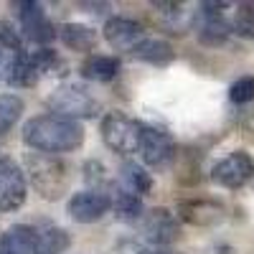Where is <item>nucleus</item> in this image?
<instances>
[{
	"label": "nucleus",
	"instance_id": "11",
	"mask_svg": "<svg viewBox=\"0 0 254 254\" xmlns=\"http://www.w3.org/2000/svg\"><path fill=\"white\" fill-rule=\"evenodd\" d=\"M140 226H142L145 239L155 247L171 244L178 237V221L168 208H153V211H147V214H142Z\"/></svg>",
	"mask_w": 254,
	"mask_h": 254
},
{
	"label": "nucleus",
	"instance_id": "8",
	"mask_svg": "<svg viewBox=\"0 0 254 254\" xmlns=\"http://www.w3.org/2000/svg\"><path fill=\"white\" fill-rule=\"evenodd\" d=\"M26 201L23 171L10 158H0V211H15Z\"/></svg>",
	"mask_w": 254,
	"mask_h": 254
},
{
	"label": "nucleus",
	"instance_id": "4",
	"mask_svg": "<svg viewBox=\"0 0 254 254\" xmlns=\"http://www.w3.org/2000/svg\"><path fill=\"white\" fill-rule=\"evenodd\" d=\"M46 102L51 107V115L69 117V120L92 117L97 112V99L84 87H76V84H64V87L54 89Z\"/></svg>",
	"mask_w": 254,
	"mask_h": 254
},
{
	"label": "nucleus",
	"instance_id": "12",
	"mask_svg": "<svg viewBox=\"0 0 254 254\" xmlns=\"http://www.w3.org/2000/svg\"><path fill=\"white\" fill-rule=\"evenodd\" d=\"M104 38H107L112 49L135 54V49L145 41V31L140 23H135L130 18H110L104 23Z\"/></svg>",
	"mask_w": 254,
	"mask_h": 254
},
{
	"label": "nucleus",
	"instance_id": "2",
	"mask_svg": "<svg viewBox=\"0 0 254 254\" xmlns=\"http://www.w3.org/2000/svg\"><path fill=\"white\" fill-rule=\"evenodd\" d=\"M26 165H28V176H31L33 188L44 198L56 201L69 190V165L61 158L46 155V153H28Z\"/></svg>",
	"mask_w": 254,
	"mask_h": 254
},
{
	"label": "nucleus",
	"instance_id": "22",
	"mask_svg": "<svg viewBox=\"0 0 254 254\" xmlns=\"http://www.w3.org/2000/svg\"><path fill=\"white\" fill-rule=\"evenodd\" d=\"M231 28L244 38H254V3H242L234 13Z\"/></svg>",
	"mask_w": 254,
	"mask_h": 254
},
{
	"label": "nucleus",
	"instance_id": "3",
	"mask_svg": "<svg viewBox=\"0 0 254 254\" xmlns=\"http://www.w3.org/2000/svg\"><path fill=\"white\" fill-rule=\"evenodd\" d=\"M102 140L110 150H115L120 155L140 153L142 122L127 117L125 112H107L102 117Z\"/></svg>",
	"mask_w": 254,
	"mask_h": 254
},
{
	"label": "nucleus",
	"instance_id": "24",
	"mask_svg": "<svg viewBox=\"0 0 254 254\" xmlns=\"http://www.w3.org/2000/svg\"><path fill=\"white\" fill-rule=\"evenodd\" d=\"M20 38L15 33V28L5 20H0V51H20Z\"/></svg>",
	"mask_w": 254,
	"mask_h": 254
},
{
	"label": "nucleus",
	"instance_id": "18",
	"mask_svg": "<svg viewBox=\"0 0 254 254\" xmlns=\"http://www.w3.org/2000/svg\"><path fill=\"white\" fill-rule=\"evenodd\" d=\"M132 56H137L140 61L153 64V66H165V64L173 61V49H171V44H168V41H163V38H147V36H145V41L135 49Z\"/></svg>",
	"mask_w": 254,
	"mask_h": 254
},
{
	"label": "nucleus",
	"instance_id": "5",
	"mask_svg": "<svg viewBox=\"0 0 254 254\" xmlns=\"http://www.w3.org/2000/svg\"><path fill=\"white\" fill-rule=\"evenodd\" d=\"M252 178H254V160L244 150L226 155L224 160H219L211 168V181L224 186V188H239Z\"/></svg>",
	"mask_w": 254,
	"mask_h": 254
},
{
	"label": "nucleus",
	"instance_id": "13",
	"mask_svg": "<svg viewBox=\"0 0 254 254\" xmlns=\"http://www.w3.org/2000/svg\"><path fill=\"white\" fill-rule=\"evenodd\" d=\"M36 247H38V229L28 224L10 226L0 239V249L5 254H36Z\"/></svg>",
	"mask_w": 254,
	"mask_h": 254
},
{
	"label": "nucleus",
	"instance_id": "19",
	"mask_svg": "<svg viewBox=\"0 0 254 254\" xmlns=\"http://www.w3.org/2000/svg\"><path fill=\"white\" fill-rule=\"evenodd\" d=\"M120 183H122L127 190L137 193V196L147 193V190L153 188L150 173H147L142 165H137L135 160H125V163H122V168H120Z\"/></svg>",
	"mask_w": 254,
	"mask_h": 254
},
{
	"label": "nucleus",
	"instance_id": "15",
	"mask_svg": "<svg viewBox=\"0 0 254 254\" xmlns=\"http://www.w3.org/2000/svg\"><path fill=\"white\" fill-rule=\"evenodd\" d=\"M110 203H112V211L120 221H140L142 219V198L132 190H127L122 183L112 188V196H110Z\"/></svg>",
	"mask_w": 254,
	"mask_h": 254
},
{
	"label": "nucleus",
	"instance_id": "14",
	"mask_svg": "<svg viewBox=\"0 0 254 254\" xmlns=\"http://www.w3.org/2000/svg\"><path fill=\"white\" fill-rule=\"evenodd\" d=\"M178 214L183 221L196 224V226H211L224 219V211L214 201H183L178 206Z\"/></svg>",
	"mask_w": 254,
	"mask_h": 254
},
{
	"label": "nucleus",
	"instance_id": "20",
	"mask_svg": "<svg viewBox=\"0 0 254 254\" xmlns=\"http://www.w3.org/2000/svg\"><path fill=\"white\" fill-rule=\"evenodd\" d=\"M69 247V237L64 229L56 226H46L44 231H38V247L36 254H61Z\"/></svg>",
	"mask_w": 254,
	"mask_h": 254
},
{
	"label": "nucleus",
	"instance_id": "6",
	"mask_svg": "<svg viewBox=\"0 0 254 254\" xmlns=\"http://www.w3.org/2000/svg\"><path fill=\"white\" fill-rule=\"evenodd\" d=\"M13 10L18 13L20 28H23V36L33 44H49V41L56 38V28L51 26V20L46 18L44 8L38 3H31V0H20V3H13Z\"/></svg>",
	"mask_w": 254,
	"mask_h": 254
},
{
	"label": "nucleus",
	"instance_id": "16",
	"mask_svg": "<svg viewBox=\"0 0 254 254\" xmlns=\"http://www.w3.org/2000/svg\"><path fill=\"white\" fill-rule=\"evenodd\" d=\"M59 38L64 41V46L74 51H92L97 46V33L81 23H64L59 28Z\"/></svg>",
	"mask_w": 254,
	"mask_h": 254
},
{
	"label": "nucleus",
	"instance_id": "7",
	"mask_svg": "<svg viewBox=\"0 0 254 254\" xmlns=\"http://www.w3.org/2000/svg\"><path fill=\"white\" fill-rule=\"evenodd\" d=\"M221 8L224 3H203L196 10V33H198V41L206 46L224 44L231 33V26L226 23Z\"/></svg>",
	"mask_w": 254,
	"mask_h": 254
},
{
	"label": "nucleus",
	"instance_id": "26",
	"mask_svg": "<svg viewBox=\"0 0 254 254\" xmlns=\"http://www.w3.org/2000/svg\"><path fill=\"white\" fill-rule=\"evenodd\" d=\"M0 74H3V61H0Z\"/></svg>",
	"mask_w": 254,
	"mask_h": 254
},
{
	"label": "nucleus",
	"instance_id": "25",
	"mask_svg": "<svg viewBox=\"0 0 254 254\" xmlns=\"http://www.w3.org/2000/svg\"><path fill=\"white\" fill-rule=\"evenodd\" d=\"M112 254H158V252L147 249V247H142V244H137V242H132V239H122V242L112 249Z\"/></svg>",
	"mask_w": 254,
	"mask_h": 254
},
{
	"label": "nucleus",
	"instance_id": "23",
	"mask_svg": "<svg viewBox=\"0 0 254 254\" xmlns=\"http://www.w3.org/2000/svg\"><path fill=\"white\" fill-rule=\"evenodd\" d=\"M229 99L234 104H247L254 99V76H242L231 84L229 89Z\"/></svg>",
	"mask_w": 254,
	"mask_h": 254
},
{
	"label": "nucleus",
	"instance_id": "27",
	"mask_svg": "<svg viewBox=\"0 0 254 254\" xmlns=\"http://www.w3.org/2000/svg\"><path fill=\"white\" fill-rule=\"evenodd\" d=\"M0 254H5V252H3V249H0Z\"/></svg>",
	"mask_w": 254,
	"mask_h": 254
},
{
	"label": "nucleus",
	"instance_id": "21",
	"mask_svg": "<svg viewBox=\"0 0 254 254\" xmlns=\"http://www.w3.org/2000/svg\"><path fill=\"white\" fill-rule=\"evenodd\" d=\"M20 112H23V99L15 94H0V135L18 122Z\"/></svg>",
	"mask_w": 254,
	"mask_h": 254
},
{
	"label": "nucleus",
	"instance_id": "10",
	"mask_svg": "<svg viewBox=\"0 0 254 254\" xmlns=\"http://www.w3.org/2000/svg\"><path fill=\"white\" fill-rule=\"evenodd\" d=\"M110 208L112 203L107 193H102V190H81V193H74L69 201V216L79 224H92V221H99Z\"/></svg>",
	"mask_w": 254,
	"mask_h": 254
},
{
	"label": "nucleus",
	"instance_id": "17",
	"mask_svg": "<svg viewBox=\"0 0 254 254\" xmlns=\"http://www.w3.org/2000/svg\"><path fill=\"white\" fill-rule=\"evenodd\" d=\"M120 71V61L115 56H89L81 64V76L89 81H110Z\"/></svg>",
	"mask_w": 254,
	"mask_h": 254
},
{
	"label": "nucleus",
	"instance_id": "9",
	"mask_svg": "<svg viewBox=\"0 0 254 254\" xmlns=\"http://www.w3.org/2000/svg\"><path fill=\"white\" fill-rule=\"evenodd\" d=\"M140 155L147 165L153 168H163L173 160L176 155V142L165 130H158V127L142 125V140H140Z\"/></svg>",
	"mask_w": 254,
	"mask_h": 254
},
{
	"label": "nucleus",
	"instance_id": "1",
	"mask_svg": "<svg viewBox=\"0 0 254 254\" xmlns=\"http://www.w3.org/2000/svg\"><path fill=\"white\" fill-rule=\"evenodd\" d=\"M23 142L33 147L36 153L59 155L71 153L84 142V127L76 120L59 117V115H41L26 122L23 127Z\"/></svg>",
	"mask_w": 254,
	"mask_h": 254
}]
</instances>
